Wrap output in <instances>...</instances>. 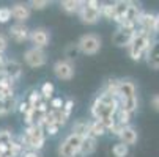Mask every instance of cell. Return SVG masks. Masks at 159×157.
<instances>
[{
	"label": "cell",
	"instance_id": "cell-1",
	"mask_svg": "<svg viewBox=\"0 0 159 157\" xmlns=\"http://www.w3.org/2000/svg\"><path fill=\"white\" fill-rule=\"evenodd\" d=\"M44 140H46L44 127L39 124H32L20 135L19 143L25 151H39L44 146Z\"/></svg>",
	"mask_w": 159,
	"mask_h": 157
},
{
	"label": "cell",
	"instance_id": "cell-3",
	"mask_svg": "<svg viewBox=\"0 0 159 157\" xmlns=\"http://www.w3.org/2000/svg\"><path fill=\"white\" fill-rule=\"evenodd\" d=\"M118 108H120V105H106L99 101V98H96L95 102L92 104V115L95 116V120L102 121V120L113 118Z\"/></svg>",
	"mask_w": 159,
	"mask_h": 157
},
{
	"label": "cell",
	"instance_id": "cell-20",
	"mask_svg": "<svg viewBox=\"0 0 159 157\" xmlns=\"http://www.w3.org/2000/svg\"><path fill=\"white\" fill-rule=\"evenodd\" d=\"M106 132H107V129H106V126L102 124V121L95 120L93 123H90V124H88V135H90V137L98 138V137L104 135Z\"/></svg>",
	"mask_w": 159,
	"mask_h": 157
},
{
	"label": "cell",
	"instance_id": "cell-6",
	"mask_svg": "<svg viewBox=\"0 0 159 157\" xmlns=\"http://www.w3.org/2000/svg\"><path fill=\"white\" fill-rule=\"evenodd\" d=\"M24 60L29 66H32V68H41V66L46 64V54H44L43 49H36V47H32L25 52L24 55Z\"/></svg>",
	"mask_w": 159,
	"mask_h": 157
},
{
	"label": "cell",
	"instance_id": "cell-34",
	"mask_svg": "<svg viewBox=\"0 0 159 157\" xmlns=\"http://www.w3.org/2000/svg\"><path fill=\"white\" fill-rule=\"evenodd\" d=\"M39 101H43V98H41V93L39 91H32L30 93V96H29V105H32V107H35Z\"/></svg>",
	"mask_w": 159,
	"mask_h": 157
},
{
	"label": "cell",
	"instance_id": "cell-18",
	"mask_svg": "<svg viewBox=\"0 0 159 157\" xmlns=\"http://www.w3.org/2000/svg\"><path fill=\"white\" fill-rule=\"evenodd\" d=\"M134 33H135V32H134ZM134 33H128V32H123V30L118 28V30L115 32V35L112 36V41H113V44H115V46H120V47L129 46V42H131Z\"/></svg>",
	"mask_w": 159,
	"mask_h": 157
},
{
	"label": "cell",
	"instance_id": "cell-30",
	"mask_svg": "<svg viewBox=\"0 0 159 157\" xmlns=\"http://www.w3.org/2000/svg\"><path fill=\"white\" fill-rule=\"evenodd\" d=\"M13 142V133L10 130H0V146H8Z\"/></svg>",
	"mask_w": 159,
	"mask_h": 157
},
{
	"label": "cell",
	"instance_id": "cell-8",
	"mask_svg": "<svg viewBox=\"0 0 159 157\" xmlns=\"http://www.w3.org/2000/svg\"><path fill=\"white\" fill-rule=\"evenodd\" d=\"M135 24L139 25V30H142L147 35H150L156 28V16L151 14V13H140L137 20H135Z\"/></svg>",
	"mask_w": 159,
	"mask_h": 157
},
{
	"label": "cell",
	"instance_id": "cell-22",
	"mask_svg": "<svg viewBox=\"0 0 159 157\" xmlns=\"http://www.w3.org/2000/svg\"><path fill=\"white\" fill-rule=\"evenodd\" d=\"M84 5V2H77V0H63L60 3L61 10L66 13H76L80 10V7Z\"/></svg>",
	"mask_w": 159,
	"mask_h": 157
},
{
	"label": "cell",
	"instance_id": "cell-5",
	"mask_svg": "<svg viewBox=\"0 0 159 157\" xmlns=\"http://www.w3.org/2000/svg\"><path fill=\"white\" fill-rule=\"evenodd\" d=\"M77 46H79L80 52H84L87 55H95L101 49V38L93 33H87L79 39Z\"/></svg>",
	"mask_w": 159,
	"mask_h": 157
},
{
	"label": "cell",
	"instance_id": "cell-32",
	"mask_svg": "<svg viewBox=\"0 0 159 157\" xmlns=\"http://www.w3.org/2000/svg\"><path fill=\"white\" fill-rule=\"evenodd\" d=\"M79 52H80V50H79V46H77V44H70V46L66 47V57H68V60L71 61L73 58H76Z\"/></svg>",
	"mask_w": 159,
	"mask_h": 157
},
{
	"label": "cell",
	"instance_id": "cell-38",
	"mask_svg": "<svg viewBox=\"0 0 159 157\" xmlns=\"http://www.w3.org/2000/svg\"><path fill=\"white\" fill-rule=\"evenodd\" d=\"M51 107H52V110H61L63 101L60 98H54V99H51Z\"/></svg>",
	"mask_w": 159,
	"mask_h": 157
},
{
	"label": "cell",
	"instance_id": "cell-21",
	"mask_svg": "<svg viewBox=\"0 0 159 157\" xmlns=\"http://www.w3.org/2000/svg\"><path fill=\"white\" fill-rule=\"evenodd\" d=\"M113 3H115V17H113V20L120 25L121 22L125 20V14H126L129 2H123V0H120V2H113Z\"/></svg>",
	"mask_w": 159,
	"mask_h": 157
},
{
	"label": "cell",
	"instance_id": "cell-35",
	"mask_svg": "<svg viewBox=\"0 0 159 157\" xmlns=\"http://www.w3.org/2000/svg\"><path fill=\"white\" fill-rule=\"evenodd\" d=\"M73 105H74V101H73V99H68L66 102H63V107H61V110H63V113H65L68 118H70V115H71Z\"/></svg>",
	"mask_w": 159,
	"mask_h": 157
},
{
	"label": "cell",
	"instance_id": "cell-14",
	"mask_svg": "<svg viewBox=\"0 0 159 157\" xmlns=\"http://www.w3.org/2000/svg\"><path fill=\"white\" fill-rule=\"evenodd\" d=\"M10 35L11 38L16 41V42H24L30 38V33H29V28L24 25V24H16L10 28Z\"/></svg>",
	"mask_w": 159,
	"mask_h": 157
},
{
	"label": "cell",
	"instance_id": "cell-10",
	"mask_svg": "<svg viewBox=\"0 0 159 157\" xmlns=\"http://www.w3.org/2000/svg\"><path fill=\"white\" fill-rule=\"evenodd\" d=\"M79 13H80V19H82V22H84V24H88V25L96 24V22L99 20V17H101L99 10H93V8L87 7L85 2H84V5L80 7Z\"/></svg>",
	"mask_w": 159,
	"mask_h": 157
},
{
	"label": "cell",
	"instance_id": "cell-12",
	"mask_svg": "<svg viewBox=\"0 0 159 157\" xmlns=\"http://www.w3.org/2000/svg\"><path fill=\"white\" fill-rule=\"evenodd\" d=\"M30 39L35 44L36 49H44L49 42V33L44 30V28H35L30 33Z\"/></svg>",
	"mask_w": 159,
	"mask_h": 157
},
{
	"label": "cell",
	"instance_id": "cell-40",
	"mask_svg": "<svg viewBox=\"0 0 159 157\" xmlns=\"http://www.w3.org/2000/svg\"><path fill=\"white\" fill-rule=\"evenodd\" d=\"M7 49V38L3 35H0V55H2Z\"/></svg>",
	"mask_w": 159,
	"mask_h": 157
},
{
	"label": "cell",
	"instance_id": "cell-17",
	"mask_svg": "<svg viewBox=\"0 0 159 157\" xmlns=\"http://www.w3.org/2000/svg\"><path fill=\"white\" fill-rule=\"evenodd\" d=\"M95 149H96V138H95V137L87 135V137L82 138V142H80V148H79V152H80L84 157L88 155V154H92V152H95Z\"/></svg>",
	"mask_w": 159,
	"mask_h": 157
},
{
	"label": "cell",
	"instance_id": "cell-13",
	"mask_svg": "<svg viewBox=\"0 0 159 157\" xmlns=\"http://www.w3.org/2000/svg\"><path fill=\"white\" fill-rule=\"evenodd\" d=\"M135 96V85L131 82V80H120L118 83V101L120 99H128V98H132Z\"/></svg>",
	"mask_w": 159,
	"mask_h": 157
},
{
	"label": "cell",
	"instance_id": "cell-28",
	"mask_svg": "<svg viewBox=\"0 0 159 157\" xmlns=\"http://www.w3.org/2000/svg\"><path fill=\"white\" fill-rule=\"evenodd\" d=\"M22 152H24V148L20 146V143L19 142H11L10 145H8V154L11 155V157H17V155H20Z\"/></svg>",
	"mask_w": 159,
	"mask_h": 157
},
{
	"label": "cell",
	"instance_id": "cell-19",
	"mask_svg": "<svg viewBox=\"0 0 159 157\" xmlns=\"http://www.w3.org/2000/svg\"><path fill=\"white\" fill-rule=\"evenodd\" d=\"M118 104H120V110H125V111H128V113H131V115L139 107L137 96H132V98H128V99H120Z\"/></svg>",
	"mask_w": 159,
	"mask_h": 157
},
{
	"label": "cell",
	"instance_id": "cell-25",
	"mask_svg": "<svg viewBox=\"0 0 159 157\" xmlns=\"http://www.w3.org/2000/svg\"><path fill=\"white\" fill-rule=\"evenodd\" d=\"M99 13L101 16L113 20V17H115V3H102L99 7Z\"/></svg>",
	"mask_w": 159,
	"mask_h": 157
},
{
	"label": "cell",
	"instance_id": "cell-31",
	"mask_svg": "<svg viewBox=\"0 0 159 157\" xmlns=\"http://www.w3.org/2000/svg\"><path fill=\"white\" fill-rule=\"evenodd\" d=\"M3 102H5V110H7V113H11V111L17 107V101H16V98H14V96L5 98V99H3Z\"/></svg>",
	"mask_w": 159,
	"mask_h": 157
},
{
	"label": "cell",
	"instance_id": "cell-46",
	"mask_svg": "<svg viewBox=\"0 0 159 157\" xmlns=\"http://www.w3.org/2000/svg\"><path fill=\"white\" fill-rule=\"evenodd\" d=\"M154 32H157V33H159V14L156 16V28H154Z\"/></svg>",
	"mask_w": 159,
	"mask_h": 157
},
{
	"label": "cell",
	"instance_id": "cell-7",
	"mask_svg": "<svg viewBox=\"0 0 159 157\" xmlns=\"http://www.w3.org/2000/svg\"><path fill=\"white\" fill-rule=\"evenodd\" d=\"M54 72L61 80H71L74 76V66L70 60H58L54 64Z\"/></svg>",
	"mask_w": 159,
	"mask_h": 157
},
{
	"label": "cell",
	"instance_id": "cell-41",
	"mask_svg": "<svg viewBox=\"0 0 159 157\" xmlns=\"http://www.w3.org/2000/svg\"><path fill=\"white\" fill-rule=\"evenodd\" d=\"M17 107H19V111H20V113H25V111L29 110V102L25 101V102H20V104H17Z\"/></svg>",
	"mask_w": 159,
	"mask_h": 157
},
{
	"label": "cell",
	"instance_id": "cell-44",
	"mask_svg": "<svg viewBox=\"0 0 159 157\" xmlns=\"http://www.w3.org/2000/svg\"><path fill=\"white\" fill-rule=\"evenodd\" d=\"M3 115H8V113H7V110H5V102H3V99H0V116H3Z\"/></svg>",
	"mask_w": 159,
	"mask_h": 157
},
{
	"label": "cell",
	"instance_id": "cell-45",
	"mask_svg": "<svg viewBox=\"0 0 159 157\" xmlns=\"http://www.w3.org/2000/svg\"><path fill=\"white\" fill-rule=\"evenodd\" d=\"M3 66H5V58L0 55V72H3Z\"/></svg>",
	"mask_w": 159,
	"mask_h": 157
},
{
	"label": "cell",
	"instance_id": "cell-39",
	"mask_svg": "<svg viewBox=\"0 0 159 157\" xmlns=\"http://www.w3.org/2000/svg\"><path fill=\"white\" fill-rule=\"evenodd\" d=\"M85 5L93 8V10H99V7H101V3L98 2V0H88V2H85Z\"/></svg>",
	"mask_w": 159,
	"mask_h": 157
},
{
	"label": "cell",
	"instance_id": "cell-26",
	"mask_svg": "<svg viewBox=\"0 0 159 157\" xmlns=\"http://www.w3.org/2000/svg\"><path fill=\"white\" fill-rule=\"evenodd\" d=\"M41 98L44 99V101H49V99H52V93H54V85L51 83V82H46L43 86H41Z\"/></svg>",
	"mask_w": 159,
	"mask_h": 157
},
{
	"label": "cell",
	"instance_id": "cell-23",
	"mask_svg": "<svg viewBox=\"0 0 159 157\" xmlns=\"http://www.w3.org/2000/svg\"><path fill=\"white\" fill-rule=\"evenodd\" d=\"M88 124H90V123H87V121H82V120L76 121V123H74V126H73V133L79 135L80 138L87 137V135H88Z\"/></svg>",
	"mask_w": 159,
	"mask_h": 157
},
{
	"label": "cell",
	"instance_id": "cell-11",
	"mask_svg": "<svg viewBox=\"0 0 159 157\" xmlns=\"http://www.w3.org/2000/svg\"><path fill=\"white\" fill-rule=\"evenodd\" d=\"M148 66H151L153 69H159V41H153L150 44V47L145 54Z\"/></svg>",
	"mask_w": 159,
	"mask_h": 157
},
{
	"label": "cell",
	"instance_id": "cell-15",
	"mask_svg": "<svg viewBox=\"0 0 159 157\" xmlns=\"http://www.w3.org/2000/svg\"><path fill=\"white\" fill-rule=\"evenodd\" d=\"M10 10H11V17H14L19 24H22L24 20H27V19L30 17V10H29V7H25V5L17 3V5H14L13 8H10Z\"/></svg>",
	"mask_w": 159,
	"mask_h": 157
},
{
	"label": "cell",
	"instance_id": "cell-42",
	"mask_svg": "<svg viewBox=\"0 0 159 157\" xmlns=\"http://www.w3.org/2000/svg\"><path fill=\"white\" fill-rule=\"evenodd\" d=\"M22 157H39V154H38V151H24Z\"/></svg>",
	"mask_w": 159,
	"mask_h": 157
},
{
	"label": "cell",
	"instance_id": "cell-16",
	"mask_svg": "<svg viewBox=\"0 0 159 157\" xmlns=\"http://www.w3.org/2000/svg\"><path fill=\"white\" fill-rule=\"evenodd\" d=\"M120 143H123V145H126V146H131V145H134L135 142H137V132H135V129L134 127H131V126H126L123 130H121V133H120Z\"/></svg>",
	"mask_w": 159,
	"mask_h": 157
},
{
	"label": "cell",
	"instance_id": "cell-9",
	"mask_svg": "<svg viewBox=\"0 0 159 157\" xmlns=\"http://www.w3.org/2000/svg\"><path fill=\"white\" fill-rule=\"evenodd\" d=\"M22 74V68H20V64L16 61V60H5V66H3V76L7 79H10L13 83L16 80H19Z\"/></svg>",
	"mask_w": 159,
	"mask_h": 157
},
{
	"label": "cell",
	"instance_id": "cell-47",
	"mask_svg": "<svg viewBox=\"0 0 159 157\" xmlns=\"http://www.w3.org/2000/svg\"><path fill=\"white\" fill-rule=\"evenodd\" d=\"M74 157H84V155H82V154H80V152H77V154H76V155H74Z\"/></svg>",
	"mask_w": 159,
	"mask_h": 157
},
{
	"label": "cell",
	"instance_id": "cell-37",
	"mask_svg": "<svg viewBox=\"0 0 159 157\" xmlns=\"http://www.w3.org/2000/svg\"><path fill=\"white\" fill-rule=\"evenodd\" d=\"M60 130V126L58 124H49L48 127H44V132L49 133V135H57Z\"/></svg>",
	"mask_w": 159,
	"mask_h": 157
},
{
	"label": "cell",
	"instance_id": "cell-24",
	"mask_svg": "<svg viewBox=\"0 0 159 157\" xmlns=\"http://www.w3.org/2000/svg\"><path fill=\"white\" fill-rule=\"evenodd\" d=\"M139 14H140V10H139V7L135 5V3H132V2H129V5H128V10H126V14H125V20L135 22V20H137V17H139Z\"/></svg>",
	"mask_w": 159,
	"mask_h": 157
},
{
	"label": "cell",
	"instance_id": "cell-33",
	"mask_svg": "<svg viewBox=\"0 0 159 157\" xmlns=\"http://www.w3.org/2000/svg\"><path fill=\"white\" fill-rule=\"evenodd\" d=\"M10 19H11V10L7 7H2L0 8V24H5Z\"/></svg>",
	"mask_w": 159,
	"mask_h": 157
},
{
	"label": "cell",
	"instance_id": "cell-36",
	"mask_svg": "<svg viewBox=\"0 0 159 157\" xmlns=\"http://www.w3.org/2000/svg\"><path fill=\"white\" fill-rule=\"evenodd\" d=\"M30 5L35 10H44V8L49 5V2H48V0H33V2H30Z\"/></svg>",
	"mask_w": 159,
	"mask_h": 157
},
{
	"label": "cell",
	"instance_id": "cell-2",
	"mask_svg": "<svg viewBox=\"0 0 159 157\" xmlns=\"http://www.w3.org/2000/svg\"><path fill=\"white\" fill-rule=\"evenodd\" d=\"M151 44V39H150V35H147L145 32L142 30H135V33L132 35V39L129 42V55L134 61H139L145 57L148 47Z\"/></svg>",
	"mask_w": 159,
	"mask_h": 157
},
{
	"label": "cell",
	"instance_id": "cell-29",
	"mask_svg": "<svg viewBox=\"0 0 159 157\" xmlns=\"http://www.w3.org/2000/svg\"><path fill=\"white\" fill-rule=\"evenodd\" d=\"M118 83H120V80H115V79L109 80L104 93H107V94H110V96H113V98H117V94H118Z\"/></svg>",
	"mask_w": 159,
	"mask_h": 157
},
{
	"label": "cell",
	"instance_id": "cell-4",
	"mask_svg": "<svg viewBox=\"0 0 159 157\" xmlns=\"http://www.w3.org/2000/svg\"><path fill=\"white\" fill-rule=\"evenodd\" d=\"M80 142H82V138L79 135H76V133H70V135L63 140V143L60 145L58 155L60 157H74L79 152Z\"/></svg>",
	"mask_w": 159,
	"mask_h": 157
},
{
	"label": "cell",
	"instance_id": "cell-27",
	"mask_svg": "<svg viewBox=\"0 0 159 157\" xmlns=\"http://www.w3.org/2000/svg\"><path fill=\"white\" fill-rule=\"evenodd\" d=\"M128 152H129V146H126L123 143H117V145H113V148H112V154L115 157H126Z\"/></svg>",
	"mask_w": 159,
	"mask_h": 157
},
{
	"label": "cell",
	"instance_id": "cell-43",
	"mask_svg": "<svg viewBox=\"0 0 159 157\" xmlns=\"http://www.w3.org/2000/svg\"><path fill=\"white\" fill-rule=\"evenodd\" d=\"M151 104H153V107H154V110H157V111H159V94H156V96L153 98V101H151Z\"/></svg>",
	"mask_w": 159,
	"mask_h": 157
}]
</instances>
